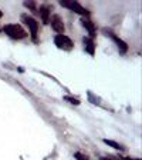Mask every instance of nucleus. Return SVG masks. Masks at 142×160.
<instances>
[{"label":"nucleus","instance_id":"nucleus-1","mask_svg":"<svg viewBox=\"0 0 142 160\" xmlns=\"http://www.w3.org/2000/svg\"><path fill=\"white\" fill-rule=\"evenodd\" d=\"M3 32L9 37H11V39H14V40H21V39L26 37V30L17 23L6 24V26L3 27Z\"/></svg>","mask_w":142,"mask_h":160},{"label":"nucleus","instance_id":"nucleus-2","mask_svg":"<svg viewBox=\"0 0 142 160\" xmlns=\"http://www.w3.org/2000/svg\"><path fill=\"white\" fill-rule=\"evenodd\" d=\"M60 4H61V6H64V7H67V9H70V10H73V12H76V13L81 14V16H84V17H88L89 16V12L85 9V7L81 6L78 2H64V0H61V2H60Z\"/></svg>","mask_w":142,"mask_h":160},{"label":"nucleus","instance_id":"nucleus-3","mask_svg":"<svg viewBox=\"0 0 142 160\" xmlns=\"http://www.w3.org/2000/svg\"><path fill=\"white\" fill-rule=\"evenodd\" d=\"M54 43L61 50H71L74 47L73 40L70 39L68 36H66V34H57V36L54 37Z\"/></svg>","mask_w":142,"mask_h":160},{"label":"nucleus","instance_id":"nucleus-4","mask_svg":"<svg viewBox=\"0 0 142 160\" xmlns=\"http://www.w3.org/2000/svg\"><path fill=\"white\" fill-rule=\"evenodd\" d=\"M21 20H23L24 23L27 24V27L30 29V33H31L33 40H36L37 33H39V23H37V20L34 19V17L27 16V14H21Z\"/></svg>","mask_w":142,"mask_h":160},{"label":"nucleus","instance_id":"nucleus-5","mask_svg":"<svg viewBox=\"0 0 142 160\" xmlns=\"http://www.w3.org/2000/svg\"><path fill=\"white\" fill-rule=\"evenodd\" d=\"M50 24H51V27H53L54 32H57V34H63L64 29H66V26H64V23H63V20H61V17H60L58 14H54V16L51 17Z\"/></svg>","mask_w":142,"mask_h":160},{"label":"nucleus","instance_id":"nucleus-6","mask_svg":"<svg viewBox=\"0 0 142 160\" xmlns=\"http://www.w3.org/2000/svg\"><path fill=\"white\" fill-rule=\"evenodd\" d=\"M105 32L109 34V37H111V39H112L114 42L117 43V46H118V49H119V53H121V54L126 53V50H128V44H126L125 42H124V40L119 39V37L117 36L115 33H112V32H109V30H105Z\"/></svg>","mask_w":142,"mask_h":160},{"label":"nucleus","instance_id":"nucleus-7","mask_svg":"<svg viewBox=\"0 0 142 160\" xmlns=\"http://www.w3.org/2000/svg\"><path fill=\"white\" fill-rule=\"evenodd\" d=\"M40 16H41V20H43V23L47 24L50 20V7L43 4V6L40 7Z\"/></svg>","mask_w":142,"mask_h":160},{"label":"nucleus","instance_id":"nucleus-8","mask_svg":"<svg viewBox=\"0 0 142 160\" xmlns=\"http://www.w3.org/2000/svg\"><path fill=\"white\" fill-rule=\"evenodd\" d=\"M81 23H83V26L88 30V33L94 36V33H95V26H94L93 22H91V20H88V19H81Z\"/></svg>","mask_w":142,"mask_h":160},{"label":"nucleus","instance_id":"nucleus-9","mask_svg":"<svg viewBox=\"0 0 142 160\" xmlns=\"http://www.w3.org/2000/svg\"><path fill=\"white\" fill-rule=\"evenodd\" d=\"M84 44H85V50L88 52L89 54H94V52H95V49H94V42L91 39H84Z\"/></svg>","mask_w":142,"mask_h":160},{"label":"nucleus","instance_id":"nucleus-10","mask_svg":"<svg viewBox=\"0 0 142 160\" xmlns=\"http://www.w3.org/2000/svg\"><path fill=\"white\" fill-rule=\"evenodd\" d=\"M104 143L108 144V146H111V147H114V149H117V150H122V146H121L119 143H117V142H112V140L105 139L104 140Z\"/></svg>","mask_w":142,"mask_h":160},{"label":"nucleus","instance_id":"nucleus-11","mask_svg":"<svg viewBox=\"0 0 142 160\" xmlns=\"http://www.w3.org/2000/svg\"><path fill=\"white\" fill-rule=\"evenodd\" d=\"M64 100L70 102V103L74 104V106H78V104H80V100L76 99V97H73V96H64Z\"/></svg>","mask_w":142,"mask_h":160},{"label":"nucleus","instance_id":"nucleus-12","mask_svg":"<svg viewBox=\"0 0 142 160\" xmlns=\"http://www.w3.org/2000/svg\"><path fill=\"white\" fill-rule=\"evenodd\" d=\"M74 157H76L77 160H89L88 156H85V154H83V153H80V152H77V153L74 154Z\"/></svg>","mask_w":142,"mask_h":160},{"label":"nucleus","instance_id":"nucleus-13","mask_svg":"<svg viewBox=\"0 0 142 160\" xmlns=\"http://www.w3.org/2000/svg\"><path fill=\"white\" fill-rule=\"evenodd\" d=\"M24 6L29 7V9H31V10H36V3H30V2H26V3H24Z\"/></svg>","mask_w":142,"mask_h":160},{"label":"nucleus","instance_id":"nucleus-14","mask_svg":"<svg viewBox=\"0 0 142 160\" xmlns=\"http://www.w3.org/2000/svg\"><path fill=\"white\" fill-rule=\"evenodd\" d=\"M122 160H141V159H129V157H125V159H122Z\"/></svg>","mask_w":142,"mask_h":160},{"label":"nucleus","instance_id":"nucleus-15","mask_svg":"<svg viewBox=\"0 0 142 160\" xmlns=\"http://www.w3.org/2000/svg\"><path fill=\"white\" fill-rule=\"evenodd\" d=\"M101 160H111V159H108V157H101Z\"/></svg>","mask_w":142,"mask_h":160},{"label":"nucleus","instance_id":"nucleus-16","mask_svg":"<svg viewBox=\"0 0 142 160\" xmlns=\"http://www.w3.org/2000/svg\"><path fill=\"white\" fill-rule=\"evenodd\" d=\"M2 16H3V12H2V10H0V17H2Z\"/></svg>","mask_w":142,"mask_h":160}]
</instances>
